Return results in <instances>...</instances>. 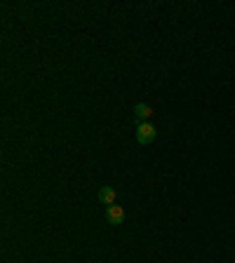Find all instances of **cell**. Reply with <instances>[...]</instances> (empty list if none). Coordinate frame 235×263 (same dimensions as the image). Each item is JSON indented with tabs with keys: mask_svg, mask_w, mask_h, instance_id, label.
I'll use <instances>...</instances> for the list:
<instances>
[{
	"mask_svg": "<svg viewBox=\"0 0 235 263\" xmlns=\"http://www.w3.org/2000/svg\"><path fill=\"white\" fill-rule=\"evenodd\" d=\"M155 136H158V129H155L151 122H136V141H139V146L153 143Z\"/></svg>",
	"mask_w": 235,
	"mask_h": 263,
	"instance_id": "1",
	"label": "cell"
},
{
	"mask_svg": "<svg viewBox=\"0 0 235 263\" xmlns=\"http://www.w3.org/2000/svg\"><path fill=\"white\" fill-rule=\"evenodd\" d=\"M134 118H136V122H148L151 118H155V108L151 106V103H136L134 106Z\"/></svg>",
	"mask_w": 235,
	"mask_h": 263,
	"instance_id": "2",
	"label": "cell"
},
{
	"mask_svg": "<svg viewBox=\"0 0 235 263\" xmlns=\"http://www.w3.org/2000/svg\"><path fill=\"white\" fill-rule=\"evenodd\" d=\"M104 216H106V221L108 223H122L125 221V209H122L120 204H108L106 207V212H104Z\"/></svg>",
	"mask_w": 235,
	"mask_h": 263,
	"instance_id": "3",
	"label": "cell"
},
{
	"mask_svg": "<svg viewBox=\"0 0 235 263\" xmlns=\"http://www.w3.org/2000/svg\"><path fill=\"white\" fill-rule=\"evenodd\" d=\"M115 197H118V193H115L113 186H104V188L99 190V202L101 204H115Z\"/></svg>",
	"mask_w": 235,
	"mask_h": 263,
	"instance_id": "4",
	"label": "cell"
}]
</instances>
